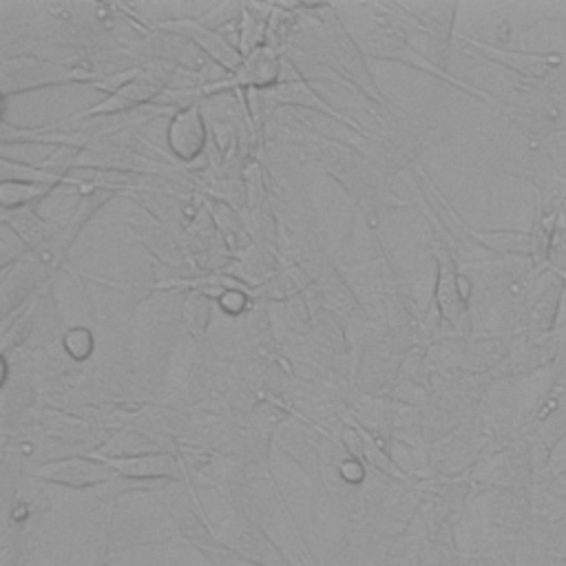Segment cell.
<instances>
[{"label": "cell", "instance_id": "2", "mask_svg": "<svg viewBox=\"0 0 566 566\" xmlns=\"http://www.w3.org/2000/svg\"><path fill=\"white\" fill-rule=\"evenodd\" d=\"M203 144V124L199 119L197 108H188L184 113H179L170 126V146L172 150L184 157L190 159L199 153Z\"/></svg>", "mask_w": 566, "mask_h": 566}, {"label": "cell", "instance_id": "5", "mask_svg": "<svg viewBox=\"0 0 566 566\" xmlns=\"http://www.w3.org/2000/svg\"><path fill=\"white\" fill-rule=\"evenodd\" d=\"M51 475H55V480H66L73 484H86V482H99L106 478L104 469L99 464L93 462H82V460H71V462H62L55 467L46 469Z\"/></svg>", "mask_w": 566, "mask_h": 566}, {"label": "cell", "instance_id": "4", "mask_svg": "<svg viewBox=\"0 0 566 566\" xmlns=\"http://www.w3.org/2000/svg\"><path fill=\"white\" fill-rule=\"evenodd\" d=\"M279 75V62L268 49H256L248 55L245 64L239 71V82L250 86H265Z\"/></svg>", "mask_w": 566, "mask_h": 566}, {"label": "cell", "instance_id": "1", "mask_svg": "<svg viewBox=\"0 0 566 566\" xmlns=\"http://www.w3.org/2000/svg\"><path fill=\"white\" fill-rule=\"evenodd\" d=\"M480 49L489 57L497 60L500 64H504V66H509V69H513V71H517L526 77H533V80L551 75L564 62V57L555 55V53H520V51L493 49V46H484V44H480Z\"/></svg>", "mask_w": 566, "mask_h": 566}, {"label": "cell", "instance_id": "3", "mask_svg": "<svg viewBox=\"0 0 566 566\" xmlns=\"http://www.w3.org/2000/svg\"><path fill=\"white\" fill-rule=\"evenodd\" d=\"M438 298H440V310L444 312V316L458 325L464 318V303H462L455 272H453V263L449 259H444L440 265Z\"/></svg>", "mask_w": 566, "mask_h": 566}, {"label": "cell", "instance_id": "6", "mask_svg": "<svg viewBox=\"0 0 566 566\" xmlns=\"http://www.w3.org/2000/svg\"><path fill=\"white\" fill-rule=\"evenodd\" d=\"M559 274H562V276H564V279H566V272H559Z\"/></svg>", "mask_w": 566, "mask_h": 566}]
</instances>
